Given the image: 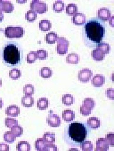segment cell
<instances>
[{"label":"cell","mask_w":114,"mask_h":151,"mask_svg":"<svg viewBox=\"0 0 114 151\" xmlns=\"http://www.w3.org/2000/svg\"><path fill=\"white\" fill-rule=\"evenodd\" d=\"M34 88L32 84H26L24 87V93L26 96H32L34 94Z\"/></svg>","instance_id":"cell-36"},{"label":"cell","mask_w":114,"mask_h":151,"mask_svg":"<svg viewBox=\"0 0 114 151\" xmlns=\"http://www.w3.org/2000/svg\"><path fill=\"white\" fill-rule=\"evenodd\" d=\"M36 59H37V57H36V52H30L27 55L26 60L28 63H33L35 62Z\"/></svg>","instance_id":"cell-38"},{"label":"cell","mask_w":114,"mask_h":151,"mask_svg":"<svg viewBox=\"0 0 114 151\" xmlns=\"http://www.w3.org/2000/svg\"><path fill=\"white\" fill-rule=\"evenodd\" d=\"M78 11V8L76 4H69L66 7V12L69 16L75 15Z\"/></svg>","instance_id":"cell-28"},{"label":"cell","mask_w":114,"mask_h":151,"mask_svg":"<svg viewBox=\"0 0 114 151\" xmlns=\"http://www.w3.org/2000/svg\"><path fill=\"white\" fill-rule=\"evenodd\" d=\"M68 132L69 137L77 143L83 142L87 136L86 127L81 122H73L70 124Z\"/></svg>","instance_id":"cell-3"},{"label":"cell","mask_w":114,"mask_h":151,"mask_svg":"<svg viewBox=\"0 0 114 151\" xmlns=\"http://www.w3.org/2000/svg\"><path fill=\"white\" fill-rule=\"evenodd\" d=\"M43 139L47 144L55 143L56 142V134L54 133H45L43 136Z\"/></svg>","instance_id":"cell-18"},{"label":"cell","mask_w":114,"mask_h":151,"mask_svg":"<svg viewBox=\"0 0 114 151\" xmlns=\"http://www.w3.org/2000/svg\"><path fill=\"white\" fill-rule=\"evenodd\" d=\"M93 76V72L91 70L88 68L83 69L79 71L78 74L79 80L82 83L89 82Z\"/></svg>","instance_id":"cell-8"},{"label":"cell","mask_w":114,"mask_h":151,"mask_svg":"<svg viewBox=\"0 0 114 151\" xmlns=\"http://www.w3.org/2000/svg\"><path fill=\"white\" fill-rule=\"evenodd\" d=\"M105 82V78L103 75H95L91 80V83L95 87H100L104 85Z\"/></svg>","instance_id":"cell-13"},{"label":"cell","mask_w":114,"mask_h":151,"mask_svg":"<svg viewBox=\"0 0 114 151\" xmlns=\"http://www.w3.org/2000/svg\"><path fill=\"white\" fill-rule=\"evenodd\" d=\"M81 148L83 151H92L93 149L92 143L90 141H86L82 142Z\"/></svg>","instance_id":"cell-37"},{"label":"cell","mask_w":114,"mask_h":151,"mask_svg":"<svg viewBox=\"0 0 114 151\" xmlns=\"http://www.w3.org/2000/svg\"><path fill=\"white\" fill-rule=\"evenodd\" d=\"M48 100L46 98H41L37 101V106L39 109L44 110L48 109Z\"/></svg>","instance_id":"cell-25"},{"label":"cell","mask_w":114,"mask_h":151,"mask_svg":"<svg viewBox=\"0 0 114 151\" xmlns=\"http://www.w3.org/2000/svg\"><path fill=\"white\" fill-rule=\"evenodd\" d=\"M22 104L24 107L30 108L34 105V99L31 96H24L22 98Z\"/></svg>","instance_id":"cell-19"},{"label":"cell","mask_w":114,"mask_h":151,"mask_svg":"<svg viewBox=\"0 0 114 151\" xmlns=\"http://www.w3.org/2000/svg\"><path fill=\"white\" fill-rule=\"evenodd\" d=\"M98 17L100 20L108 21L111 17V11L107 8H101L98 10Z\"/></svg>","instance_id":"cell-10"},{"label":"cell","mask_w":114,"mask_h":151,"mask_svg":"<svg viewBox=\"0 0 114 151\" xmlns=\"http://www.w3.org/2000/svg\"><path fill=\"white\" fill-rule=\"evenodd\" d=\"M37 17V13L32 10L28 11L25 14L26 19L28 22H33Z\"/></svg>","instance_id":"cell-34"},{"label":"cell","mask_w":114,"mask_h":151,"mask_svg":"<svg viewBox=\"0 0 114 151\" xmlns=\"http://www.w3.org/2000/svg\"><path fill=\"white\" fill-rule=\"evenodd\" d=\"M106 93L107 96L108 98L112 99V100H114V91L113 89L109 88V89H107Z\"/></svg>","instance_id":"cell-43"},{"label":"cell","mask_w":114,"mask_h":151,"mask_svg":"<svg viewBox=\"0 0 114 151\" xmlns=\"http://www.w3.org/2000/svg\"><path fill=\"white\" fill-rule=\"evenodd\" d=\"M48 124L52 127H58L61 125V119L56 114L51 111L46 119Z\"/></svg>","instance_id":"cell-7"},{"label":"cell","mask_w":114,"mask_h":151,"mask_svg":"<svg viewBox=\"0 0 114 151\" xmlns=\"http://www.w3.org/2000/svg\"><path fill=\"white\" fill-rule=\"evenodd\" d=\"M2 86V80L1 78H0V87L1 86Z\"/></svg>","instance_id":"cell-49"},{"label":"cell","mask_w":114,"mask_h":151,"mask_svg":"<svg viewBox=\"0 0 114 151\" xmlns=\"http://www.w3.org/2000/svg\"><path fill=\"white\" fill-rule=\"evenodd\" d=\"M14 10V6L12 3L9 1L0 0V12L11 13Z\"/></svg>","instance_id":"cell-9"},{"label":"cell","mask_w":114,"mask_h":151,"mask_svg":"<svg viewBox=\"0 0 114 151\" xmlns=\"http://www.w3.org/2000/svg\"><path fill=\"white\" fill-rule=\"evenodd\" d=\"M58 37L56 33L55 32H50L48 33L45 36V41L49 44L55 43Z\"/></svg>","instance_id":"cell-23"},{"label":"cell","mask_w":114,"mask_h":151,"mask_svg":"<svg viewBox=\"0 0 114 151\" xmlns=\"http://www.w3.org/2000/svg\"><path fill=\"white\" fill-rule=\"evenodd\" d=\"M91 56L93 59L97 61H100L104 60L105 55H104L98 49L96 48L93 50L91 52Z\"/></svg>","instance_id":"cell-21"},{"label":"cell","mask_w":114,"mask_h":151,"mask_svg":"<svg viewBox=\"0 0 114 151\" xmlns=\"http://www.w3.org/2000/svg\"><path fill=\"white\" fill-rule=\"evenodd\" d=\"M37 59L45 60L48 57V52L45 50H40L36 52Z\"/></svg>","instance_id":"cell-40"},{"label":"cell","mask_w":114,"mask_h":151,"mask_svg":"<svg viewBox=\"0 0 114 151\" xmlns=\"http://www.w3.org/2000/svg\"><path fill=\"white\" fill-rule=\"evenodd\" d=\"M4 14L0 12V22L2 21L3 19H4Z\"/></svg>","instance_id":"cell-47"},{"label":"cell","mask_w":114,"mask_h":151,"mask_svg":"<svg viewBox=\"0 0 114 151\" xmlns=\"http://www.w3.org/2000/svg\"><path fill=\"white\" fill-rule=\"evenodd\" d=\"M11 131L16 137H19L24 134V129L21 126L15 125L11 128Z\"/></svg>","instance_id":"cell-30"},{"label":"cell","mask_w":114,"mask_h":151,"mask_svg":"<svg viewBox=\"0 0 114 151\" xmlns=\"http://www.w3.org/2000/svg\"><path fill=\"white\" fill-rule=\"evenodd\" d=\"M16 137L11 131H7L4 134V140L6 142L12 143L15 142Z\"/></svg>","instance_id":"cell-29"},{"label":"cell","mask_w":114,"mask_h":151,"mask_svg":"<svg viewBox=\"0 0 114 151\" xmlns=\"http://www.w3.org/2000/svg\"><path fill=\"white\" fill-rule=\"evenodd\" d=\"M22 75V73L20 70L18 69L13 68L9 70V76L11 79L16 80L20 78Z\"/></svg>","instance_id":"cell-32"},{"label":"cell","mask_w":114,"mask_h":151,"mask_svg":"<svg viewBox=\"0 0 114 151\" xmlns=\"http://www.w3.org/2000/svg\"><path fill=\"white\" fill-rule=\"evenodd\" d=\"M75 117V114L72 110H65L62 112V118L66 122H70L73 120Z\"/></svg>","instance_id":"cell-15"},{"label":"cell","mask_w":114,"mask_h":151,"mask_svg":"<svg viewBox=\"0 0 114 151\" xmlns=\"http://www.w3.org/2000/svg\"><path fill=\"white\" fill-rule=\"evenodd\" d=\"M5 114L11 117H17L20 114V108L16 105H11L6 108Z\"/></svg>","instance_id":"cell-14"},{"label":"cell","mask_w":114,"mask_h":151,"mask_svg":"<svg viewBox=\"0 0 114 151\" xmlns=\"http://www.w3.org/2000/svg\"><path fill=\"white\" fill-rule=\"evenodd\" d=\"M16 150L18 151H30L31 146L28 142L21 141L17 145Z\"/></svg>","instance_id":"cell-24"},{"label":"cell","mask_w":114,"mask_h":151,"mask_svg":"<svg viewBox=\"0 0 114 151\" xmlns=\"http://www.w3.org/2000/svg\"><path fill=\"white\" fill-rule=\"evenodd\" d=\"M73 23L76 25H82L86 23V16L81 12H77L72 18Z\"/></svg>","instance_id":"cell-12"},{"label":"cell","mask_w":114,"mask_h":151,"mask_svg":"<svg viewBox=\"0 0 114 151\" xmlns=\"http://www.w3.org/2000/svg\"><path fill=\"white\" fill-rule=\"evenodd\" d=\"M18 125V121L15 119L6 118L5 119V126L9 128H11L13 126Z\"/></svg>","instance_id":"cell-39"},{"label":"cell","mask_w":114,"mask_h":151,"mask_svg":"<svg viewBox=\"0 0 114 151\" xmlns=\"http://www.w3.org/2000/svg\"><path fill=\"white\" fill-rule=\"evenodd\" d=\"M109 149V145L105 138H99L96 142L95 151H107Z\"/></svg>","instance_id":"cell-11"},{"label":"cell","mask_w":114,"mask_h":151,"mask_svg":"<svg viewBox=\"0 0 114 151\" xmlns=\"http://www.w3.org/2000/svg\"><path fill=\"white\" fill-rule=\"evenodd\" d=\"M30 9L38 14H43L48 11V6L46 3L38 0L32 1L30 4Z\"/></svg>","instance_id":"cell-5"},{"label":"cell","mask_w":114,"mask_h":151,"mask_svg":"<svg viewBox=\"0 0 114 151\" xmlns=\"http://www.w3.org/2000/svg\"><path fill=\"white\" fill-rule=\"evenodd\" d=\"M109 19H110L109 20V24H110L111 26L114 27V16H112Z\"/></svg>","instance_id":"cell-46"},{"label":"cell","mask_w":114,"mask_h":151,"mask_svg":"<svg viewBox=\"0 0 114 151\" xmlns=\"http://www.w3.org/2000/svg\"><path fill=\"white\" fill-rule=\"evenodd\" d=\"M9 146L6 144L1 143L0 144V151H9Z\"/></svg>","instance_id":"cell-45"},{"label":"cell","mask_w":114,"mask_h":151,"mask_svg":"<svg viewBox=\"0 0 114 151\" xmlns=\"http://www.w3.org/2000/svg\"><path fill=\"white\" fill-rule=\"evenodd\" d=\"M87 124L90 128L97 129L100 127V120L97 117L90 118L87 120Z\"/></svg>","instance_id":"cell-17"},{"label":"cell","mask_w":114,"mask_h":151,"mask_svg":"<svg viewBox=\"0 0 114 151\" xmlns=\"http://www.w3.org/2000/svg\"><path fill=\"white\" fill-rule=\"evenodd\" d=\"M107 142L109 145L114 146V134L113 133H109L107 134L105 138Z\"/></svg>","instance_id":"cell-41"},{"label":"cell","mask_w":114,"mask_h":151,"mask_svg":"<svg viewBox=\"0 0 114 151\" xmlns=\"http://www.w3.org/2000/svg\"><path fill=\"white\" fill-rule=\"evenodd\" d=\"M57 147L53 144H47L45 151H57Z\"/></svg>","instance_id":"cell-44"},{"label":"cell","mask_w":114,"mask_h":151,"mask_svg":"<svg viewBox=\"0 0 114 151\" xmlns=\"http://www.w3.org/2000/svg\"><path fill=\"white\" fill-rule=\"evenodd\" d=\"M65 8V4L62 1H56L53 4V10L56 12H60L63 11Z\"/></svg>","instance_id":"cell-33"},{"label":"cell","mask_w":114,"mask_h":151,"mask_svg":"<svg viewBox=\"0 0 114 151\" xmlns=\"http://www.w3.org/2000/svg\"><path fill=\"white\" fill-rule=\"evenodd\" d=\"M47 144L44 142L43 138H39L35 142V148L38 151H45Z\"/></svg>","instance_id":"cell-31"},{"label":"cell","mask_w":114,"mask_h":151,"mask_svg":"<svg viewBox=\"0 0 114 151\" xmlns=\"http://www.w3.org/2000/svg\"><path fill=\"white\" fill-rule=\"evenodd\" d=\"M40 74L43 78H50L52 76V70L48 67H43L40 70Z\"/></svg>","instance_id":"cell-27"},{"label":"cell","mask_w":114,"mask_h":151,"mask_svg":"<svg viewBox=\"0 0 114 151\" xmlns=\"http://www.w3.org/2000/svg\"><path fill=\"white\" fill-rule=\"evenodd\" d=\"M83 105L89 109L92 110L95 107V101L92 98H86L83 101Z\"/></svg>","instance_id":"cell-35"},{"label":"cell","mask_w":114,"mask_h":151,"mask_svg":"<svg viewBox=\"0 0 114 151\" xmlns=\"http://www.w3.org/2000/svg\"><path fill=\"white\" fill-rule=\"evenodd\" d=\"M80 57L76 53H71L68 54L66 58V61L70 64H76L79 63Z\"/></svg>","instance_id":"cell-20"},{"label":"cell","mask_w":114,"mask_h":151,"mask_svg":"<svg viewBox=\"0 0 114 151\" xmlns=\"http://www.w3.org/2000/svg\"><path fill=\"white\" fill-rule=\"evenodd\" d=\"M5 37L8 38H20L24 36L25 31L21 27H7L5 28Z\"/></svg>","instance_id":"cell-4"},{"label":"cell","mask_w":114,"mask_h":151,"mask_svg":"<svg viewBox=\"0 0 114 151\" xmlns=\"http://www.w3.org/2000/svg\"><path fill=\"white\" fill-rule=\"evenodd\" d=\"M62 103L66 106H70L73 104L74 98L70 94H66L62 96Z\"/></svg>","instance_id":"cell-26"},{"label":"cell","mask_w":114,"mask_h":151,"mask_svg":"<svg viewBox=\"0 0 114 151\" xmlns=\"http://www.w3.org/2000/svg\"><path fill=\"white\" fill-rule=\"evenodd\" d=\"M97 49L100 50L104 55L108 54L111 50V46L107 43L100 42L98 44Z\"/></svg>","instance_id":"cell-22"},{"label":"cell","mask_w":114,"mask_h":151,"mask_svg":"<svg viewBox=\"0 0 114 151\" xmlns=\"http://www.w3.org/2000/svg\"><path fill=\"white\" fill-rule=\"evenodd\" d=\"M3 105V103L2 100L1 98H0V109H1Z\"/></svg>","instance_id":"cell-48"},{"label":"cell","mask_w":114,"mask_h":151,"mask_svg":"<svg viewBox=\"0 0 114 151\" xmlns=\"http://www.w3.org/2000/svg\"><path fill=\"white\" fill-rule=\"evenodd\" d=\"M3 61L11 66H16L21 60V52L19 45L15 42H9L4 44L1 49Z\"/></svg>","instance_id":"cell-2"},{"label":"cell","mask_w":114,"mask_h":151,"mask_svg":"<svg viewBox=\"0 0 114 151\" xmlns=\"http://www.w3.org/2000/svg\"><path fill=\"white\" fill-rule=\"evenodd\" d=\"M80 111L83 116H87L90 115L91 113V110L86 108L83 105H82L80 108Z\"/></svg>","instance_id":"cell-42"},{"label":"cell","mask_w":114,"mask_h":151,"mask_svg":"<svg viewBox=\"0 0 114 151\" xmlns=\"http://www.w3.org/2000/svg\"><path fill=\"white\" fill-rule=\"evenodd\" d=\"M85 36L90 42L99 44L104 38L105 29L103 24L97 19L87 21L84 26Z\"/></svg>","instance_id":"cell-1"},{"label":"cell","mask_w":114,"mask_h":151,"mask_svg":"<svg viewBox=\"0 0 114 151\" xmlns=\"http://www.w3.org/2000/svg\"><path fill=\"white\" fill-rule=\"evenodd\" d=\"M57 52L59 55H65L67 52L69 45V42L62 37H58L57 39Z\"/></svg>","instance_id":"cell-6"},{"label":"cell","mask_w":114,"mask_h":151,"mask_svg":"<svg viewBox=\"0 0 114 151\" xmlns=\"http://www.w3.org/2000/svg\"><path fill=\"white\" fill-rule=\"evenodd\" d=\"M39 27L40 30L42 31H48L51 29L52 24L48 19H42L39 22Z\"/></svg>","instance_id":"cell-16"}]
</instances>
